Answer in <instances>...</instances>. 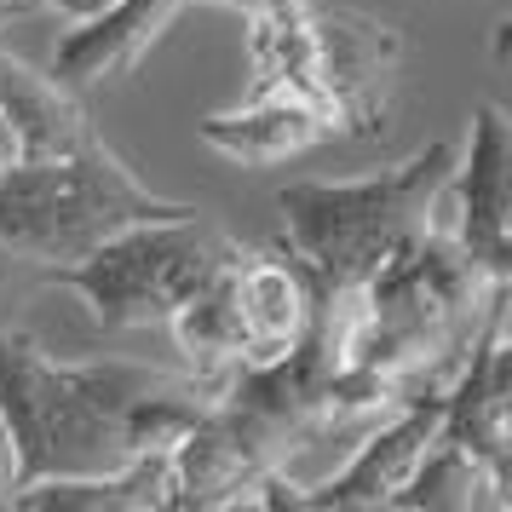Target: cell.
Returning <instances> with one entry per match:
<instances>
[{
    "mask_svg": "<svg viewBox=\"0 0 512 512\" xmlns=\"http://www.w3.org/2000/svg\"><path fill=\"white\" fill-rule=\"evenodd\" d=\"M225 380L150 363H64L24 328H0V420L18 449V489L41 478L116 472L173 449Z\"/></svg>",
    "mask_w": 512,
    "mask_h": 512,
    "instance_id": "obj_1",
    "label": "cell"
},
{
    "mask_svg": "<svg viewBox=\"0 0 512 512\" xmlns=\"http://www.w3.org/2000/svg\"><path fill=\"white\" fill-rule=\"evenodd\" d=\"M489 288L495 277L455 236L426 225L409 242H397L363 282L369 328H363L357 369L374 386H386L397 409L420 397H449L484 328Z\"/></svg>",
    "mask_w": 512,
    "mask_h": 512,
    "instance_id": "obj_2",
    "label": "cell"
},
{
    "mask_svg": "<svg viewBox=\"0 0 512 512\" xmlns=\"http://www.w3.org/2000/svg\"><path fill=\"white\" fill-rule=\"evenodd\" d=\"M449 173H455V144L438 139L374 179H346V185L300 179L282 190V236H288V259L300 271L305 294L369 282V271L397 242L426 231Z\"/></svg>",
    "mask_w": 512,
    "mask_h": 512,
    "instance_id": "obj_3",
    "label": "cell"
},
{
    "mask_svg": "<svg viewBox=\"0 0 512 512\" xmlns=\"http://www.w3.org/2000/svg\"><path fill=\"white\" fill-rule=\"evenodd\" d=\"M179 213L196 208L156 196L104 139L81 144L70 156L0 167V248L29 271L75 265L104 236L144 219H179Z\"/></svg>",
    "mask_w": 512,
    "mask_h": 512,
    "instance_id": "obj_4",
    "label": "cell"
},
{
    "mask_svg": "<svg viewBox=\"0 0 512 512\" xmlns=\"http://www.w3.org/2000/svg\"><path fill=\"white\" fill-rule=\"evenodd\" d=\"M236 254H242V242L225 225H213L202 213H179V219H144V225L104 236L75 265L41 271V282L75 294L104 334H121V328L167 323Z\"/></svg>",
    "mask_w": 512,
    "mask_h": 512,
    "instance_id": "obj_5",
    "label": "cell"
},
{
    "mask_svg": "<svg viewBox=\"0 0 512 512\" xmlns=\"http://www.w3.org/2000/svg\"><path fill=\"white\" fill-rule=\"evenodd\" d=\"M403 75V35L397 24L357 12V6H328L311 0V81L317 98L351 139H380Z\"/></svg>",
    "mask_w": 512,
    "mask_h": 512,
    "instance_id": "obj_6",
    "label": "cell"
},
{
    "mask_svg": "<svg viewBox=\"0 0 512 512\" xmlns=\"http://www.w3.org/2000/svg\"><path fill=\"white\" fill-rule=\"evenodd\" d=\"M455 242L484 265L489 277L512 282V110L478 104L466 127V150H455L449 173Z\"/></svg>",
    "mask_w": 512,
    "mask_h": 512,
    "instance_id": "obj_7",
    "label": "cell"
},
{
    "mask_svg": "<svg viewBox=\"0 0 512 512\" xmlns=\"http://www.w3.org/2000/svg\"><path fill=\"white\" fill-rule=\"evenodd\" d=\"M443 420V397H420L403 403L397 415H386L374 432H363L357 455L340 472H328L317 484L300 489V512H369V507H392L397 489L409 484V472L420 466L426 443L438 438Z\"/></svg>",
    "mask_w": 512,
    "mask_h": 512,
    "instance_id": "obj_8",
    "label": "cell"
},
{
    "mask_svg": "<svg viewBox=\"0 0 512 512\" xmlns=\"http://www.w3.org/2000/svg\"><path fill=\"white\" fill-rule=\"evenodd\" d=\"M185 6L190 0H104L98 12L75 18V29L52 47L47 75L64 93H87L116 75H133Z\"/></svg>",
    "mask_w": 512,
    "mask_h": 512,
    "instance_id": "obj_9",
    "label": "cell"
},
{
    "mask_svg": "<svg viewBox=\"0 0 512 512\" xmlns=\"http://www.w3.org/2000/svg\"><path fill=\"white\" fill-rule=\"evenodd\" d=\"M340 127L317 98L294 93V87H271V93H248V104L219 110L196 127V139L208 144L213 156H225L236 167H271L288 156H305L323 139H334Z\"/></svg>",
    "mask_w": 512,
    "mask_h": 512,
    "instance_id": "obj_10",
    "label": "cell"
},
{
    "mask_svg": "<svg viewBox=\"0 0 512 512\" xmlns=\"http://www.w3.org/2000/svg\"><path fill=\"white\" fill-rule=\"evenodd\" d=\"M93 139L98 127L75 104V93H64L52 75H35L24 58L0 52V167L70 156Z\"/></svg>",
    "mask_w": 512,
    "mask_h": 512,
    "instance_id": "obj_11",
    "label": "cell"
},
{
    "mask_svg": "<svg viewBox=\"0 0 512 512\" xmlns=\"http://www.w3.org/2000/svg\"><path fill=\"white\" fill-rule=\"evenodd\" d=\"M236 317H242V369L271 363L305 334L311 300L294 271V259L242 248L236 259Z\"/></svg>",
    "mask_w": 512,
    "mask_h": 512,
    "instance_id": "obj_12",
    "label": "cell"
},
{
    "mask_svg": "<svg viewBox=\"0 0 512 512\" xmlns=\"http://www.w3.org/2000/svg\"><path fill=\"white\" fill-rule=\"evenodd\" d=\"M173 501V449H150L116 472L87 478H41L12 495L24 512H167Z\"/></svg>",
    "mask_w": 512,
    "mask_h": 512,
    "instance_id": "obj_13",
    "label": "cell"
},
{
    "mask_svg": "<svg viewBox=\"0 0 512 512\" xmlns=\"http://www.w3.org/2000/svg\"><path fill=\"white\" fill-rule=\"evenodd\" d=\"M392 507H432V512H472L484 507V478H478V455H466L461 443L449 438H432L420 466L409 472V484L397 489Z\"/></svg>",
    "mask_w": 512,
    "mask_h": 512,
    "instance_id": "obj_14",
    "label": "cell"
},
{
    "mask_svg": "<svg viewBox=\"0 0 512 512\" xmlns=\"http://www.w3.org/2000/svg\"><path fill=\"white\" fill-rule=\"evenodd\" d=\"M478 478H484V507L512 512V432L478 455Z\"/></svg>",
    "mask_w": 512,
    "mask_h": 512,
    "instance_id": "obj_15",
    "label": "cell"
},
{
    "mask_svg": "<svg viewBox=\"0 0 512 512\" xmlns=\"http://www.w3.org/2000/svg\"><path fill=\"white\" fill-rule=\"evenodd\" d=\"M12 495H18V449H12V432L0 420V507H12Z\"/></svg>",
    "mask_w": 512,
    "mask_h": 512,
    "instance_id": "obj_16",
    "label": "cell"
},
{
    "mask_svg": "<svg viewBox=\"0 0 512 512\" xmlns=\"http://www.w3.org/2000/svg\"><path fill=\"white\" fill-rule=\"evenodd\" d=\"M219 6H236L242 18H271V12H300L311 0H219Z\"/></svg>",
    "mask_w": 512,
    "mask_h": 512,
    "instance_id": "obj_17",
    "label": "cell"
},
{
    "mask_svg": "<svg viewBox=\"0 0 512 512\" xmlns=\"http://www.w3.org/2000/svg\"><path fill=\"white\" fill-rule=\"evenodd\" d=\"M29 6H47V12H58V18H87V12L104 6V0H29Z\"/></svg>",
    "mask_w": 512,
    "mask_h": 512,
    "instance_id": "obj_18",
    "label": "cell"
},
{
    "mask_svg": "<svg viewBox=\"0 0 512 512\" xmlns=\"http://www.w3.org/2000/svg\"><path fill=\"white\" fill-rule=\"evenodd\" d=\"M18 12H29V0H0V29L12 24V18H18Z\"/></svg>",
    "mask_w": 512,
    "mask_h": 512,
    "instance_id": "obj_19",
    "label": "cell"
},
{
    "mask_svg": "<svg viewBox=\"0 0 512 512\" xmlns=\"http://www.w3.org/2000/svg\"><path fill=\"white\" fill-rule=\"evenodd\" d=\"M18 271H29V265H18V259H12L6 248H0V282H6V277H18Z\"/></svg>",
    "mask_w": 512,
    "mask_h": 512,
    "instance_id": "obj_20",
    "label": "cell"
}]
</instances>
